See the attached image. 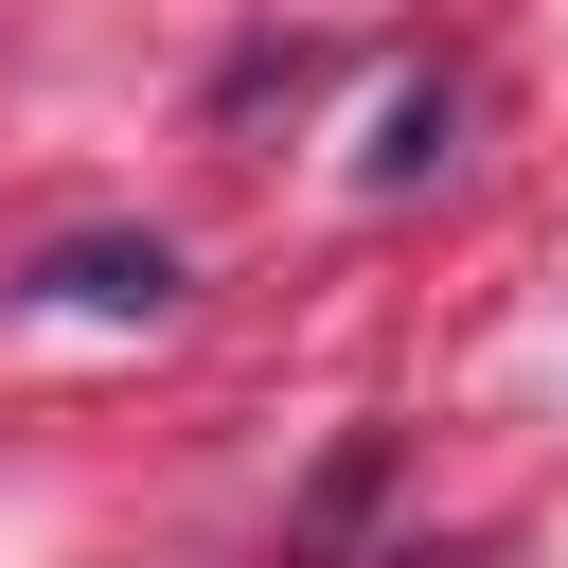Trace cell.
<instances>
[{
  "mask_svg": "<svg viewBox=\"0 0 568 568\" xmlns=\"http://www.w3.org/2000/svg\"><path fill=\"white\" fill-rule=\"evenodd\" d=\"M36 302H71V320H160V302H178V248H160V231H71V248L36 266Z\"/></svg>",
  "mask_w": 568,
  "mask_h": 568,
  "instance_id": "obj_1",
  "label": "cell"
},
{
  "mask_svg": "<svg viewBox=\"0 0 568 568\" xmlns=\"http://www.w3.org/2000/svg\"><path fill=\"white\" fill-rule=\"evenodd\" d=\"M426 160H444V89H408V106H390V124H373V160H355V178H373V195H408V178H426Z\"/></svg>",
  "mask_w": 568,
  "mask_h": 568,
  "instance_id": "obj_2",
  "label": "cell"
}]
</instances>
